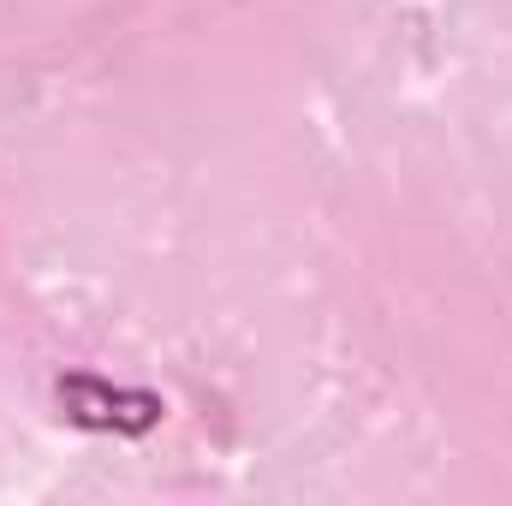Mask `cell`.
Masks as SVG:
<instances>
[{
	"label": "cell",
	"mask_w": 512,
	"mask_h": 506,
	"mask_svg": "<svg viewBox=\"0 0 512 506\" xmlns=\"http://www.w3.org/2000/svg\"><path fill=\"white\" fill-rule=\"evenodd\" d=\"M54 405L66 423L78 429H108V435H143L167 417V399L161 393H143V387H114L102 376H60L54 381Z\"/></svg>",
	"instance_id": "6da1fadb"
}]
</instances>
